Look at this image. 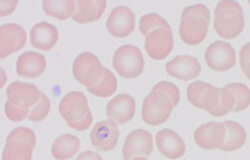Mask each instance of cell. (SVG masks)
I'll use <instances>...</instances> for the list:
<instances>
[{
    "instance_id": "obj_33",
    "label": "cell",
    "mask_w": 250,
    "mask_h": 160,
    "mask_svg": "<svg viewBox=\"0 0 250 160\" xmlns=\"http://www.w3.org/2000/svg\"><path fill=\"white\" fill-rule=\"evenodd\" d=\"M4 112L6 117L12 122H20L22 120L28 118L29 115V109L20 108L14 104H12L10 101L5 102L4 105Z\"/></svg>"
},
{
    "instance_id": "obj_14",
    "label": "cell",
    "mask_w": 250,
    "mask_h": 160,
    "mask_svg": "<svg viewBox=\"0 0 250 160\" xmlns=\"http://www.w3.org/2000/svg\"><path fill=\"white\" fill-rule=\"evenodd\" d=\"M226 129L223 122H207L194 132V141L202 149H220L225 141Z\"/></svg>"
},
{
    "instance_id": "obj_37",
    "label": "cell",
    "mask_w": 250,
    "mask_h": 160,
    "mask_svg": "<svg viewBox=\"0 0 250 160\" xmlns=\"http://www.w3.org/2000/svg\"><path fill=\"white\" fill-rule=\"evenodd\" d=\"M239 63L243 70L250 63V42L243 45L239 52Z\"/></svg>"
},
{
    "instance_id": "obj_18",
    "label": "cell",
    "mask_w": 250,
    "mask_h": 160,
    "mask_svg": "<svg viewBox=\"0 0 250 160\" xmlns=\"http://www.w3.org/2000/svg\"><path fill=\"white\" fill-rule=\"evenodd\" d=\"M155 142L159 152L171 160L182 157L186 152V144L182 137L169 128L160 130L155 136Z\"/></svg>"
},
{
    "instance_id": "obj_7",
    "label": "cell",
    "mask_w": 250,
    "mask_h": 160,
    "mask_svg": "<svg viewBox=\"0 0 250 160\" xmlns=\"http://www.w3.org/2000/svg\"><path fill=\"white\" fill-rule=\"evenodd\" d=\"M209 23V19L182 13L179 25V36L182 42L191 46L200 44L207 36Z\"/></svg>"
},
{
    "instance_id": "obj_35",
    "label": "cell",
    "mask_w": 250,
    "mask_h": 160,
    "mask_svg": "<svg viewBox=\"0 0 250 160\" xmlns=\"http://www.w3.org/2000/svg\"><path fill=\"white\" fill-rule=\"evenodd\" d=\"M18 4L19 1L17 0H1L0 1V15L1 17H6L12 14Z\"/></svg>"
},
{
    "instance_id": "obj_23",
    "label": "cell",
    "mask_w": 250,
    "mask_h": 160,
    "mask_svg": "<svg viewBox=\"0 0 250 160\" xmlns=\"http://www.w3.org/2000/svg\"><path fill=\"white\" fill-rule=\"evenodd\" d=\"M226 129L225 141L220 150L225 152H232L242 148L246 142L247 133L245 128L238 122L226 120L223 122Z\"/></svg>"
},
{
    "instance_id": "obj_1",
    "label": "cell",
    "mask_w": 250,
    "mask_h": 160,
    "mask_svg": "<svg viewBox=\"0 0 250 160\" xmlns=\"http://www.w3.org/2000/svg\"><path fill=\"white\" fill-rule=\"evenodd\" d=\"M214 29L218 36L229 40L239 36L244 29V15L234 0H223L214 9Z\"/></svg>"
},
{
    "instance_id": "obj_31",
    "label": "cell",
    "mask_w": 250,
    "mask_h": 160,
    "mask_svg": "<svg viewBox=\"0 0 250 160\" xmlns=\"http://www.w3.org/2000/svg\"><path fill=\"white\" fill-rule=\"evenodd\" d=\"M12 140H16V141H23L31 144L35 147L36 144V135L34 131L27 127H17L13 129L7 136L6 141H12Z\"/></svg>"
},
{
    "instance_id": "obj_24",
    "label": "cell",
    "mask_w": 250,
    "mask_h": 160,
    "mask_svg": "<svg viewBox=\"0 0 250 160\" xmlns=\"http://www.w3.org/2000/svg\"><path fill=\"white\" fill-rule=\"evenodd\" d=\"M43 11L58 20H66L76 12L77 5L74 0H44Z\"/></svg>"
},
{
    "instance_id": "obj_8",
    "label": "cell",
    "mask_w": 250,
    "mask_h": 160,
    "mask_svg": "<svg viewBox=\"0 0 250 160\" xmlns=\"http://www.w3.org/2000/svg\"><path fill=\"white\" fill-rule=\"evenodd\" d=\"M59 113L68 125L80 121L91 113L87 97L80 91L67 93L59 103Z\"/></svg>"
},
{
    "instance_id": "obj_10",
    "label": "cell",
    "mask_w": 250,
    "mask_h": 160,
    "mask_svg": "<svg viewBox=\"0 0 250 160\" xmlns=\"http://www.w3.org/2000/svg\"><path fill=\"white\" fill-rule=\"evenodd\" d=\"M174 46L171 28H159L145 37L144 48L153 60H163L167 57Z\"/></svg>"
},
{
    "instance_id": "obj_16",
    "label": "cell",
    "mask_w": 250,
    "mask_h": 160,
    "mask_svg": "<svg viewBox=\"0 0 250 160\" xmlns=\"http://www.w3.org/2000/svg\"><path fill=\"white\" fill-rule=\"evenodd\" d=\"M6 95L7 100L12 104L20 108L30 109L38 102L41 91L34 84L16 81L8 86Z\"/></svg>"
},
{
    "instance_id": "obj_22",
    "label": "cell",
    "mask_w": 250,
    "mask_h": 160,
    "mask_svg": "<svg viewBox=\"0 0 250 160\" xmlns=\"http://www.w3.org/2000/svg\"><path fill=\"white\" fill-rule=\"evenodd\" d=\"M80 149V140L72 134L58 136L51 146V154L56 160H69Z\"/></svg>"
},
{
    "instance_id": "obj_34",
    "label": "cell",
    "mask_w": 250,
    "mask_h": 160,
    "mask_svg": "<svg viewBox=\"0 0 250 160\" xmlns=\"http://www.w3.org/2000/svg\"><path fill=\"white\" fill-rule=\"evenodd\" d=\"M182 13L190 14V15H197V16L204 17L206 19L210 20V12H209V10H208V8L203 4H194V5L187 6L186 8H184Z\"/></svg>"
},
{
    "instance_id": "obj_3",
    "label": "cell",
    "mask_w": 250,
    "mask_h": 160,
    "mask_svg": "<svg viewBox=\"0 0 250 160\" xmlns=\"http://www.w3.org/2000/svg\"><path fill=\"white\" fill-rule=\"evenodd\" d=\"M174 106L169 97L161 91H153L145 97L142 103V119L143 121L157 126L166 122L170 117Z\"/></svg>"
},
{
    "instance_id": "obj_26",
    "label": "cell",
    "mask_w": 250,
    "mask_h": 160,
    "mask_svg": "<svg viewBox=\"0 0 250 160\" xmlns=\"http://www.w3.org/2000/svg\"><path fill=\"white\" fill-rule=\"evenodd\" d=\"M117 85L118 83L115 75L108 68L105 67L104 74L98 81V83L92 87L87 88V90L94 96L100 98H107L112 96L116 92Z\"/></svg>"
},
{
    "instance_id": "obj_29",
    "label": "cell",
    "mask_w": 250,
    "mask_h": 160,
    "mask_svg": "<svg viewBox=\"0 0 250 160\" xmlns=\"http://www.w3.org/2000/svg\"><path fill=\"white\" fill-rule=\"evenodd\" d=\"M219 91H220L219 103L215 109L209 112V114L214 117L225 116L229 112L233 111L235 107V97L233 93L229 89H227L225 86L219 88Z\"/></svg>"
},
{
    "instance_id": "obj_28",
    "label": "cell",
    "mask_w": 250,
    "mask_h": 160,
    "mask_svg": "<svg viewBox=\"0 0 250 160\" xmlns=\"http://www.w3.org/2000/svg\"><path fill=\"white\" fill-rule=\"evenodd\" d=\"M225 87L230 90L235 97L234 112L245 110L250 106V89L247 85L239 82H233L227 84Z\"/></svg>"
},
{
    "instance_id": "obj_41",
    "label": "cell",
    "mask_w": 250,
    "mask_h": 160,
    "mask_svg": "<svg viewBox=\"0 0 250 160\" xmlns=\"http://www.w3.org/2000/svg\"><path fill=\"white\" fill-rule=\"evenodd\" d=\"M131 160H149V159L147 157H135V158H133Z\"/></svg>"
},
{
    "instance_id": "obj_19",
    "label": "cell",
    "mask_w": 250,
    "mask_h": 160,
    "mask_svg": "<svg viewBox=\"0 0 250 160\" xmlns=\"http://www.w3.org/2000/svg\"><path fill=\"white\" fill-rule=\"evenodd\" d=\"M46 69L45 56L34 51H26L20 55L16 62V72L25 78H37Z\"/></svg>"
},
{
    "instance_id": "obj_12",
    "label": "cell",
    "mask_w": 250,
    "mask_h": 160,
    "mask_svg": "<svg viewBox=\"0 0 250 160\" xmlns=\"http://www.w3.org/2000/svg\"><path fill=\"white\" fill-rule=\"evenodd\" d=\"M27 41L25 29L16 23L3 24L0 28V57L4 59L21 50Z\"/></svg>"
},
{
    "instance_id": "obj_20",
    "label": "cell",
    "mask_w": 250,
    "mask_h": 160,
    "mask_svg": "<svg viewBox=\"0 0 250 160\" xmlns=\"http://www.w3.org/2000/svg\"><path fill=\"white\" fill-rule=\"evenodd\" d=\"M58 29L46 21L38 22L31 27L30 42L36 49L42 51L52 49L58 42Z\"/></svg>"
},
{
    "instance_id": "obj_36",
    "label": "cell",
    "mask_w": 250,
    "mask_h": 160,
    "mask_svg": "<svg viewBox=\"0 0 250 160\" xmlns=\"http://www.w3.org/2000/svg\"><path fill=\"white\" fill-rule=\"evenodd\" d=\"M92 122H93V116H92V112H91L85 118H83L82 120H80V121H78L76 123L69 124V126L76 131H85L88 128H90Z\"/></svg>"
},
{
    "instance_id": "obj_38",
    "label": "cell",
    "mask_w": 250,
    "mask_h": 160,
    "mask_svg": "<svg viewBox=\"0 0 250 160\" xmlns=\"http://www.w3.org/2000/svg\"><path fill=\"white\" fill-rule=\"evenodd\" d=\"M75 160H103V158L97 152L86 150L80 153V155Z\"/></svg>"
},
{
    "instance_id": "obj_4",
    "label": "cell",
    "mask_w": 250,
    "mask_h": 160,
    "mask_svg": "<svg viewBox=\"0 0 250 160\" xmlns=\"http://www.w3.org/2000/svg\"><path fill=\"white\" fill-rule=\"evenodd\" d=\"M104 67L98 57L91 52H82L74 60L72 73L77 82L87 88L94 86L104 74Z\"/></svg>"
},
{
    "instance_id": "obj_27",
    "label": "cell",
    "mask_w": 250,
    "mask_h": 160,
    "mask_svg": "<svg viewBox=\"0 0 250 160\" xmlns=\"http://www.w3.org/2000/svg\"><path fill=\"white\" fill-rule=\"evenodd\" d=\"M159 28H170L168 22L159 14L148 13L140 18L139 30L143 36L146 37L150 32Z\"/></svg>"
},
{
    "instance_id": "obj_17",
    "label": "cell",
    "mask_w": 250,
    "mask_h": 160,
    "mask_svg": "<svg viewBox=\"0 0 250 160\" xmlns=\"http://www.w3.org/2000/svg\"><path fill=\"white\" fill-rule=\"evenodd\" d=\"M165 70L170 76L188 81L200 74L201 65L198 59L191 55H178L166 63Z\"/></svg>"
},
{
    "instance_id": "obj_30",
    "label": "cell",
    "mask_w": 250,
    "mask_h": 160,
    "mask_svg": "<svg viewBox=\"0 0 250 160\" xmlns=\"http://www.w3.org/2000/svg\"><path fill=\"white\" fill-rule=\"evenodd\" d=\"M50 108L51 104L48 96L45 93L41 92V96L38 100V102L29 109V115L27 119L32 122L43 121V120L49 115Z\"/></svg>"
},
{
    "instance_id": "obj_2",
    "label": "cell",
    "mask_w": 250,
    "mask_h": 160,
    "mask_svg": "<svg viewBox=\"0 0 250 160\" xmlns=\"http://www.w3.org/2000/svg\"><path fill=\"white\" fill-rule=\"evenodd\" d=\"M112 65L123 78L134 79L144 70L145 61L140 49L131 44L120 46L113 54Z\"/></svg>"
},
{
    "instance_id": "obj_39",
    "label": "cell",
    "mask_w": 250,
    "mask_h": 160,
    "mask_svg": "<svg viewBox=\"0 0 250 160\" xmlns=\"http://www.w3.org/2000/svg\"><path fill=\"white\" fill-rule=\"evenodd\" d=\"M0 72H1V83H0V86H1V88H2L5 85L6 81H7V76H6V72L3 68H1Z\"/></svg>"
},
{
    "instance_id": "obj_21",
    "label": "cell",
    "mask_w": 250,
    "mask_h": 160,
    "mask_svg": "<svg viewBox=\"0 0 250 160\" xmlns=\"http://www.w3.org/2000/svg\"><path fill=\"white\" fill-rule=\"evenodd\" d=\"M77 9L73 20L77 23H89L100 19L107 2L104 0H77Z\"/></svg>"
},
{
    "instance_id": "obj_32",
    "label": "cell",
    "mask_w": 250,
    "mask_h": 160,
    "mask_svg": "<svg viewBox=\"0 0 250 160\" xmlns=\"http://www.w3.org/2000/svg\"><path fill=\"white\" fill-rule=\"evenodd\" d=\"M153 91H161L164 94L167 95L174 107H176L180 101V91L178 87L168 81H160L155 84L152 88Z\"/></svg>"
},
{
    "instance_id": "obj_42",
    "label": "cell",
    "mask_w": 250,
    "mask_h": 160,
    "mask_svg": "<svg viewBox=\"0 0 250 160\" xmlns=\"http://www.w3.org/2000/svg\"><path fill=\"white\" fill-rule=\"evenodd\" d=\"M248 3H249V5H250V0H249V1H248Z\"/></svg>"
},
{
    "instance_id": "obj_5",
    "label": "cell",
    "mask_w": 250,
    "mask_h": 160,
    "mask_svg": "<svg viewBox=\"0 0 250 160\" xmlns=\"http://www.w3.org/2000/svg\"><path fill=\"white\" fill-rule=\"evenodd\" d=\"M205 61L210 69L224 72L232 69L236 64V53L231 44L217 40L207 47Z\"/></svg>"
},
{
    "instance_id": "obj_25",
    "label": "cell",
    "mask_w": 250,
    "mask_h": 160,
    "mask_svg": "<svg viewBox=\"0 0 250 160\" xmlns=\"http://www.w3.org/2000/svg\"><path fill=\"white\" fill-rule=\"evenodd\" d=\"M34 146L23 141H6L2 160H31Z\"/></svg>"
},
{
    "instance_id": "obj_40",
    "label": "cell",
    "mask_w": 250,
    "mask_h": 160,
    "mask_svg": "<svg viewBox=\"0 0 250 160\" xmlns=\"http://www.w3.org/2000/svg\"><path fill=\"white\" fill-rule=\"evenodd\" d=\"M243 72L247 76V78L250 80V63L243 69Z\"/></svg>"
},
{
    "instance_id": "obj_9",
    "label": "cell",
    "mask_w": 250,
    "mask_h": 160,
    "mask_svg": "<svg viewBox=\"0 0 250 160\" xmlns=\"http://www.w3.org/2000/svg\"><path fill=\"white\" fill-rule=\"evenodd\" d=\"M153 151L152 134L144 129L131 131L122 148L124 160H131L135 157H148Z\"/></svg>"
},
{
    "instance_id": "obj_15",
    "label": "cell",
    "mask_w": 250,
    "mask_h": 160,
    "mask_svg": "<svg viewBox=\"0 0 250 160\" xmlns=\"http://www.w3.org/2000/svg\"><path fill=\"white\" fill-rule=\"evenodd\" d=\"M136 103L134 98L127 93L118 94L107 103L106 115L116 124L129 122L135 115Z\"/></svg>"
},
{
    "instance_id": "obj_6",
    "label": "cell",
    "mask_w": 250,
    "mask_h": 160,
    "mask_svg": "<svg viewBox=\"0 0 250 160\" xmlns=\"http://www.w3.org/2000/svg\"><path fill=\"white\" fill-rule=\"evenodd\" d=\"M187 99L194 107L209 113L219 103L220 91L210 83L193 81L187 87Z\"/></svg>"
},
{
    "instance_id": "obj_11",
    "label": "cell",
    "mask_w": 250,
    "mask_h": 160,
    "mask_svg": "<svg viewBox=\"0 0 250 160\" xmlns=\"http://www.w3.org/2000/svg\"><path fill=\"white\" fill-rule=\"evenodd\" d=\"M119 139V128L112 120H102L97 122L90 131L92 146L101 152L113 150Z\"/></svg>"
},
{
    "instance_id": "obj_13",
    "label": "cell",
    "mask_w": 250,
    "mask_h": 160,
    "mask_svg": "<svg viewBox=\"0 0 250 160\" xmlns=\"http://www.w3.org/2000/svg\"><path fill=\"white\" fill-rule=\"evenodd\" d=\"M107 31L116 38L127 37L135 29V15L126 6H117L110 12L106 21Z\"/></svg>"
}]
</instances>
